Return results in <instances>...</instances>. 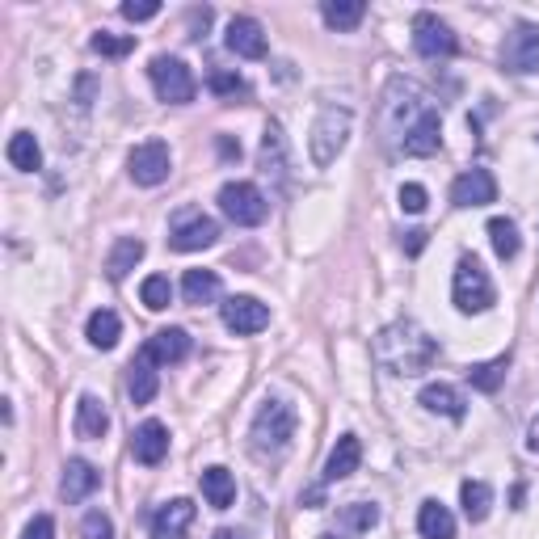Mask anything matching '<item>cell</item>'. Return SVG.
<instances>
[{"label":"cell","instance_id":"cell-1","mask_svg":"<svg viewBox=\"0 0 539 539\" xmlns=\"http://www.w3.org/2000/svg\"><path fill=\"white\" fill-rule=\"evenodd\" d=\"M438 342L417 321H396L375 337V363L392 375H422L434 367Z\"/></svg>","mask_w":539,"mask_h":539},{"label":"cell","instance_id":"cell-2","mask_svg":"<svg viewBox=\"0 0 539 539\" xmlns=\"http://www.w3.org/2000/svg\"><path fill=\"white\" fill-rule=\"evenodd\" d=\"M295 426H299V413L295 405L278 401V396H270V401H262V409H257L253 426H249V447L257 459H283L291 438H295Z\"/></svg>","mask_w":539,"mask_h":539},{"label":"cell","instance_id":"cell-3","mask_svg":"<svg viewBox=\"0 0 539 539\" xmlns=\"http://www.w3.org/2000/svg\"><path fill=\"white\" fill-rule=\"evenodd\" d=\"M350 123H354V114L346 106H325L321 114H316L312 135H308V148H312V165L316 169H329L337 161V152H342L346 139H350Z\"/></svg>","mask_w":539,"mask_h":539},{"label":"cell","instance_id":"cell-4","mask_svg":"<svg viewBox=\"0 0 539 539\" xmlns=\"http://www.w3.org/2000/svg\"><path fill=\"white\" fill-rule=\"evenodd\" d=\"M451 299L459 312H485L493 304V278L472 253L459 257L455 278H451Z\"/></svg>","mask_w":539,"mask_h":539},{"label":"cell","instance_id":"cell-5","mask_svg":"<svg viewBox=\"0 0 539 539\" xmlns=\"http://www.w3.org/2000/svg\"><path fill=\"white\" fill-rule=\"evenodd\" d=\"M148 76H152L156 97H161V102H169V106H186V102H194L198 81H194V72H190L177 55H156L152 64H148Z\"/></svg>","mask_w":539,"mask_h":539},{"label":"cell","instance_id":"cell-6","mask_svg":"<svg viewBox=\"0 0 539 539\" xmlns=\"http://www.w3.org/2000/svg\"><path fill=\"white\" fill-rule=\"evenodd\" d=\"M219 211H224L236 228H257V224H266V215H270V198L253 182H228L219 190Z\"/></svg>","mask_w":539,"mask_h":539},{"label":"cell","instance_id":"cell-7","mask_svg":"<svg viewBox=\"0 0 539 539\" xmlns=\"http://www.w3.org/2000/svg\"><path fill=\"white\" fill-rule=\"evenodd\" d=\"M127 169H131V182L135 186H161L169 169H173V156L165 139H144L131 156H127Z\"/></svg>","mask_w":539,"mask_h":539},{"label":"cell","instance_id":"cell-8","mask_svg":"<svg viewBox=\"0 0 539 539\" xmlns=\"http://www.w3.org/2000/svg\"><path fill=\"white\" fill-rule=\"evenodd\" d=\"M455 47L459 43H455V34L443 17H434V13L413 17V51L422 59H447V55H455Z\"/></svg>","mask_w":539,"mask_h":539},{"label":"cell","instance_id":"cell-9","mask_svg":"<svg viewBox=\"0 0 539 539\" xmlns=\"http://www.w3.org/2000/svg\"><path fill=\"white\" fill-rule=\"evenodd\" d=\"M502 68L514 76L539 72V26H514L502 43Z\"/></svg>","mask_w":539,"mask_h":539},{"label":"cell","instance_id":"cell-10","mask_svg":"<svg viewBox=\"0 0 539 539\" xmlns=\"http://www.w3.org/2000/svg\"><path fill=\"white\" fill-rule=\"evenodd\" d=\"M224 325L236 337L262 333L270 325V308L262 304V299H253V295H232V299H224Z\"/></svg>","mask_w":539,"mask_h":539},{"label":"cell","instance_id":"cell-11","mask_svg":"<svg viewBox=\"0 0 539 539\" xmlns=\"http://www.w3.org/2000/svg\"><path fill=\"white\" fill-rule=\"evenodd\" d=\"M493 198H497V182H493L489 169H468L451 182V203L455 207H489Z\"/></svg>","mask_w":539,"mask_h":539},{"label":"cell","instance_id":"cell-12","mask_svg":"<svg viewBox=\"0 0 539 539\" xmlns=\"http://www.w3.org/2000/svg\"><path fill=\"white\" fill-rule=\"evenodd\" d=\"M219 241V228H215V219L207 215H190V219H177L173 232H169V245L177 253H198V249H211Z\"/></svg>","mask_w":539,"mask_h":539},{"label":"cell","instance_id":"cell-13","mask_svg":"<svg viewBox=\"0 0 539 539\" xmlns=\"http://www.w3.org/2000/svg\"><path fill=\"white\" fill-rule=\"evenodd\" d=\"M194 502L190 497H173L169 506L156 510L152 518V539H190V527H194Z\"/></svg>","mask_w":539,"mask_h":539},{"label":"cell","instance_id":"cell-14","mask_svg":"<svg viewBox=\"0 0 539 539\" xmlns=\"http://www.w3.org/2000/svg\"><path fill=\"white\" fill-rule=\"evenodd\" d=\"M228 51H236L241 59H262L266 55V30L257 17H232L228 22Z\"/></svg>","mask_w":539,"mask_h":539},{"label":"cell","instance_id":"cell-15","mask_svg":"<svg viewBox=\"0 0 539 539\" xmlns=\"http://www.w3.org/2000/svg\"><path fill=\"white\" fill-rule=\"evenodd\" d=\"M102 485V472H97L89 459H68L64 464V481H59V493H64V502L76 506V502H85V497Z\"/></svg>","mask_w":539,"mask_h":539},{"label":"cell","instance_id":"cell-16","mask_svg":"<svg viewBox=\"0 0 539 539\" xmlns=\"http://www.w3.org/2000/svg\"><path fill=\"white\" fill-rule=\"evenodd\" d=\"M144 358H152L156 367H169V363H182V358L190 354V333L186 329H161V333H152L148 342H144V350H139Z\"/></svg>","mask_w":539,"mask_h":539},{"label":"cell","instance_id":"cell-17","mask_svg":"<svg viewBox=\"0 0 539 539\" xmlns=\"http://www.w3.org/2000/svg\"><path fill=\"white\" fill-rule=\"evenodd\" d=\"M131 455L144 468H156L169 455V430L161 422H144V426L135 430V438H131Z\"/></svg>","mask_w":539,"mask_h":539},{"label":"cell","instance_id":"cell-18","mask_svg":"<svg viewBox=\"0 0 539 539\" xmlns=\"http://www.w3.org/2000/svg\"><path fill=\"white\" fill-rule=\"evenodd\" d=\"M438 144H443V118H438V110H430L426 118H417L413 131L401 139V152L405 156H434Z\"/></svg>","mask_w":539,"mask_h":539},{"label":"cell","instance_id":"cell-19","mask_svg":"<svg viewBox=\"0 0 539 539\" xmlns=\"http://www.w3.org/2000/svg\"><path fill=\"white\" fill-rule=\"evenodd\" d=\"M363 464V443H358L354 434H342L333 443V451H329V459H325V485H333V481H346V476Z\"/></svg>","mask_w":539,"mask_h":539},{"label":"cell","instance_id":"cell-20","mask_svg":"<svg viewBox=\"0 0 539 539\" xmlns=\"http://www.w3.org/2000/svg\"><path fill=\"white\" fill-rule=\"evenodd\" d=\"M139 262H144V241H139V236H118L110 257H106V274L114 278V283H123Z\"/></svg>","mask_w":539,"mask_h":539},{"label":"cell","instance_id":"cell-21","mask_svg":"<svg viewBox=\"0 0 539 539\" xmlns=\"http://www.w3.org/2000/svg\"><path fill=\"white\" fill-rule=\"evenodd\" d=\"M106 430H110L106 405L97 401L93 392H85L81 401H76V434H81V438H106Z\"/></svg>","mask_w":539,"mask_h":539},{"label":"cell","instance_id":"cell-22","mask_svg":"<svg viewBox=\"0 0 539 539\" xmlns=\"http://www.w3.org/2000/svg\"><path fill=\"white\" fill-rule=\"evenodd\" d=\"M417 531H422V539H455V518L443 502H422V510H417Z\"/></svg>","mask_w":539,"mask_h":539},{"label":"cell","instance_id":"cell-23","mask_svg":"<svg viewBox=\"0 0 539 539\" xmlns=\"http://www.w3.org/2000/svg\"><path fill=\"white\" fill-rule=\"evenodd\" d=\"M262 173L278 177V182L287 177V135H283L278 123H270L266 135H262Z\"/></svg>","mask_w":539,"mask_h":539},{"label":"cell","instance_id":"cell-24","mask_svg":"<svg viewBox=\"0 0 539 539\" xmlns=\"http://www.w3.org/2000/svg\"><path fill=\"white\" fill-rule=\"evenodd\" d=\"M156 388H161V379H156V363H152V358L139 354L135 363H131V375H127V392H131V401H135V405H148L152 396H156Z\"/></svg>","mask_w":539,"mask_h":539},{"label":"cell","instance_id":"cell-25","mask_svg":"<svg viewBox=\"0 0 539 539\" xmlns=\"http://www.w3.org/2000/svg\"><path fill=\"white\" fill-rule=\"evenodd\" d=\"M506 371H510V354H497V358H489V363H476V367H468V384H472L476 392L493 396L497 388L506 384Z\"/></svg>","mask_w":539,"mask_h":539},{"label":"cell","instance_id":"cell-26","mask_svg":"<svg viewBox=\"0 0 539 539\" xmlns=\"http://www.w3.org/2000/svg\"><path fill=\"white\" fill-rule=\"evenodd\" d=\"M203 497L211 510H228L236 502V481L228 468H207L203 472Z\"/></svg>","mask_w":539,"mask_h":539},{"label":"cell","instance_id":"cell-27","mask_svg":"<svg viewBox=\"0 0 539 539\" xmlns=\"http://www.w3.org/2000/svg\"><path fill=\"white\" fill-rule=\"evenodd\" d=\"M85 337H89L97 350H114V346H118V337H123V321H118L110 308H97V312L89 316Z\"/></svg>","mask_w":539,"mask_h":539},{"label":"cell","instance_id":"cell-28","mask_svg":"<svg viewBox=\"0 0 539 539\" xmlns=\"http://www.w3.org/2000/svg\"><path fill=\"white\" fill-rule=\"evenodd\" d=\"M422 405H426L430 413L451 417V422H459V417H464V396H459L451 384H426V388H422Z\"/></svg>","mask_w":539,"mask_h":539},{"label":"cell","instance_id":"cell-29","mask_svg":"<svg viewBox=\"0 0 539 539\" xmlns=\"http://www.w3.org/2000/svg\"><path fill=\"white\" fill-rule=\"evenodd\" d=\"M321 17H325L329 30H354L367 17V5H363V0H325Z\"/></svg>","mask_w":539,"mask_h":539},{"label":"cell","instance_id":"cell-30","mask_svg":"<svg viewBox=\"0 0 539 539\" xmlns=\"http://www.w3.org/2000/svg\"><path fill=\"white\" fill-rule=\"evenodd\" d=\"M5 152H9V165L22 169V173H34L38 165H43V148H38V139L30 131H17Z\"/></svg>","mask_w":539,"mask_h":539},{"label":"cell","instance_id":"cell-31","mask_svg":"<svg viewBox=\"0 0 539 539\" xmlns=\"http://www.w3.org/2000/svg\"><path fill=\"white\" fill-rule=\"evenodd\" d=\"M182 295H186V304H215V295H219V274H215V270H186Z\"/></svg>","mask_w":539,"mask_h":539},{"label":"cell","instance_id":"cell-32","mask_svg":"<svg viewBox=\"0 0 539 539\" xmlns=\"http://www.w3.org/2000/svg\"><path fill=\"white\" fill-rule=\"evenodd\" d=\"M459 502H464L468 523H485L489 506H493V489L485 481H464V489H459Z\"/></svg>","mask_w":539,"mask_h":539},{"label":"cell","instance_id":"cell-33","mask_svg":"<svg viewBox=\"0 0 539 539\" xmlns=\"http://www.w3.org/2000/svg\"><path fill=\"white\" fill-rule=\"evenodd\" d=\"M489 241H493V253L502 257V262H510V257H518V228L514 219H489Z\"/></svg>","mask_w":539,"mask_h":539},{"label":"cell","instance_id":"cell-34","mask_svg":"<svg viewBox=\"0 0 539 539\" xmlns=\"http://www.w3.org/2000/svg\"><path fill=\"white\" fill-rule=\"evenodd\" d=\"M139 299H144V308L165 312V308H169V299H173V283H169L165 274H148L144 283H139Z\"/></svg>","mask_w":539,"mask_h":539},{"label":"cell","instance_id":"cell-35","mask_svg":"<svg viewBox=\"0 0 539 539\" xmlns=\"http://www.w3.org/2000/svg\"><path fill=\"white\" fill-rule=\"evenodd\" d=\"M89 47L97 55H106V59H123V55L135 51V34H110V30H102V34L89 38Z\"/></svg>","mask_w":539,"mask_h":539},{"label":"cell","instance_id":"cell-36","mask_svg":"<svg viewBox=\"0 0 539 539\" xmlns=\"http://www.w3.org/2000/svg\"><path fill=\"white\" fill-rule=\"evenodd\" d=\"M375 523H379V506H375V502H354V506H346V510H342V527H346V531H354V535L371 531Z\"/></svg>","mask_w":539,"mask_h":539},{"label":"cell","instance_id":"cell-37","mask_svg":"<svg viewBox=\"0 0 539 539\" xmlns=\"http://www.w3.org/2000/svg\"><path fill=\"white\" fill-rule=\"evenodd\" d=\"M81 539H114V523H110V514L89 510V514H85V523H81Z\"/></svg>","mask_w":539,"mask_h":539},{"label":"cell","instance_id":"cell-38","mask_svg":"<svg viewBox=\"0 0 539 539\" xmlns=\"http://www.w3.org/2000/svg\"><path fill=\"white\" fill-rule=\"evenodd\" d=\"M396 198H401V211H409V215H422L426 203H430V198H426V186H417V182L401 186V194H396Z\"/></svg>","mask_w":539,"mask_h":539},{"label":"cell","instance_id":"cell-39","mask_svg":"<svg viewBox=\"0 0 539 539\" xmlns=\"http://www.w3.org/2000/svg\"><path fill=\"white\" fill-rule=\"evenodd\" d=\"M211 93L219 97H236V93H245V81L236 72H211Z\"/></svg>","mask_w":539,"mask_h":539},{"label":"cell","instance_id":"cell-40","mask_svg":"<svg viewBox=\"0 0 539 539\" xmlns=\"http://www.w3.org/2000/svg\"><path fill=\"white\" fill-rule=\"evenodd\" d=\"M22 539H55V518L51 514H34L26 523V531H22Z\"/></svg>","mask_w":539,"mask_h":539},{"label":"cell","instance_id":"cell-41","mask_svg":"<svg viewBox=\"0 0 539 539\" xmlns=\"http://www.w3.org/2000/svg\"><path fill=\"white\" fill-rule=\"evenodd\" d=\"M156 13H161V5H156V0H139V5H135V0H127V5H123L127 22H152Z\"/></svg>","mask_w":539,"mask_h":539},{"label":"cell","instance_id":"cell-42","mask_svg":"<svg viewBox=\"0 0 539 539\" xmlns=\"http://www.w3.org/2000/svg\"><path fill=\"white\" fill-rule=\"evenodd\" d=\"M401 245H405V253H413V257H417V253H422V249H426V232H422V228H413V232H405V236H401Z\"/></svg>","mask_w":539,"mask_h":539},{"label":"cell","instance_id":"cell-43","mask_svg":"<svg viewBox=\"0 0 539 539\" xmlns=\"http://www.w3.org/2000/svg\"><path fill=\"white\" fill-rule=\"evenodd\" d=\"M211 539H245V535H241V531H228V527H224V531H215Z\"/></svg>","mask_w":539,"mask_h":539},{"label":"cell","instance_id":"cell-44","mask_svg":"<svg viewBox=\"0 0 539 539\" xmlns=\"http://www.w3.org/2000/svg\"><path fill=\"white\" fill-rule=\"evenodd\" d=\"M531 451H539V417H535V426H531Z\"/></svg>","mask_w":539,"mask_h":539},{"label":"cell","instance_id":"cell-45","mask_svg":"<svg viewBox=\"0 0 539 539\" xmlns=\"http://www.w3.org/2000/svg\"><path fill=\"white\" fill-rule=\"evenodd\" d=\"M316 539H337V535H329V531H325V535H316Z\"/></svg>","mask_w":539,"mask_h":539}]
</instances>
